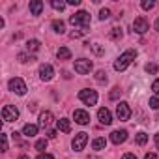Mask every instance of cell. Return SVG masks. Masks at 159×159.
Segmentation results:
<instances>
[{
    "instance_id": "6da1fadb",
    "label": "cell",
    "mask_w": 159,
    "mask_h": 159,
    "mask_svg": "<svg viewBox=\"0 0 159 159\" xmlns=\"http://www.w3.org/2000/svg\"><path fill=\"white\" fill-rule=\"evenodd\" d=\"M135 58H137V51H133V49L124 51V52L114 60V69H116V71H124V69H127L129 64H131Z\"/></svg>"
},
{
    "instance_id": "7a4b0ae2",
    "label": "cell",
    "mask_w": 159,
    "mask_h": 159,
    "mask_svg": "<svg viewBox=\"0 0 159 159\" xmlns=\"http://www.w3.org/2000/svg\"><path fill=\"white\" fill-rule=\"evenodd\" d=\"M69 23L79 28H88L90 26V13L88 11H77L69 17Z\"/></svg>"
},
{
    "instance_id": "3957f363",
    "label": "cell",
    "mask_w": 159,
    "mask_h": 159,
    "mask_svg": "<svg viewBox=\"0 0 159 159\" xmlns=\"http://www.w3.org/2000/svg\"><path fill=\"white\" fill-rule=\"evenodd\" d=\"M8 88L13 92V94H17V96H25L26 94V83L23 81V79H19V77H13V79H10V83H8Z\"/></svg>"
},
{
    "instance_id": "277c9868",
    "label": "cell",
    "mask_w": 159,
    "mask_h": 159,
    "mask_svg": "<svg viewBox=\"0 0 159 159\" xmlns=\"http://www.w3.org/2000/svg\"><path fill=\"white\" fill-rule=\"evenodd\" d=\"M79 99H81L84 105H96L98 103V92L96 90H90V88H84V90H81L79 92Z\"/></svg>"
},
{
    "instance_id": "5b68a950",
    "label": "cell",
    "mask_w": 159,
    "mask_h": 159,
    "mask_svg": "<svg viewBox=\"0 0 159 159\" xmlns=\"http://www.w3.org/2000/svg\"><path fill=\"white\" fill-rule=\"evenodd\" d=\"M92 67H94V64H92V60H88V58H79V60H75V71H77L79 75L90 73Z\"/></svg>"
},
{
    "instance_id": "8992f818",
    "label": "cell",
    "mask_w": 159,
    "mask_h": 159,
    "mask_svg": "<svg viewBox=\"0 0 159 159\" xmlns=\"http://www.w3.org/2000/svg\"><path fill=\"white\" fill-rule=\"evenodd\" d=\"M86 142H88V135L81 131V133H77V135L73 137V140H71V148H73L75 152H81V150H84Z\"/></svg>"
},
{
    "instance_id": "52a82bcc",
    "label": "cell",
    "mask_w": 159,
    "mask_h": 159,
    "mask_svg": "<svg viewBox=\"0 0 159 159\" xmlns=\"http://www.w3.org/2000/svg\"><path fill=\"white\" fill-rule=\"evenodd\" d=\"M116 116H118V120H122V122H127V120L131 118V109H129V105H127L125 101H120V103L116 105Z\"/></svg>"
},
{
    "instance_id": "ba28073f",
    "label": "cell",
    "mask_w": 159,
    "mask_h": 159,
    "mask_svg": "<svg viewBox=\"0 0 159 159\" xmlns=\"http://www.w3.org/2000/svg\"><path fill=\"white\" fill-rule=\"evenodd\" d=\"M2 118H4V122H15L19 118V109L13 105H6L2 109Z\"/></svg>"
},
{
    "instance_id": "9c48e42d",
    "label": "cell",
    "mask_w": 159,
    "mask_h": 159,
    "mask_svg": "<svg viewBox=\"0 0 159 159\" xmlns=\"http://www.w3.org/2000/svg\"><path fill=\"white\" fill-rule=\"evenodd\" d=\"M52 77H54V69H52V66H51V64H41V66H39V79H41V81L49 83Z\"/></svg>"
},
{
    "instance_id": "30bf717a",
    "label": "cell",
    "mask_w": 159,
    "mask_h": 159,
    "mask_svg": "<svg viewBox=\"0 0 159 159\" xmlns=\"http://www.w3.org/2000/svg\"><path fill=\"white\" fill-rule=\"evenodd\" d=\"M133 30H135L137 34H146V32L150 30V25H148V21H146L144 17H137V19L133 21Z\"/></svg>"
},
{
    "instance_id": "8fae6325",
    "label": "cell",
    "mask_w": 159,
    "mask_h": 159,
    "mask_svg": "<svg viewBox=\"0 0 159 159\" xmlns=\"http://www.w3.org/2000/svg\"><path fill=\"white\" fill-rule=\"evenodd\" d=\"M73 120H75L77 124H81V125H86V124L90 122V114H88L86 111H83V109H75V111H73Z\"/></svg>"
},
{
    "instance_id": "7c38bea8",
    "label": "cell",
    "mask_w": 159,
    "mask_h": 159,
    "mask_svg": "<svg viewBox=\"0 0 159 159\" xmlns=\"http://www.w3.org/2000/svg\"><path fill=\"white\" fill-rule=\"evenodd\" d=\"M98 118H99V122H101L103 125H111V124H112V114H111V111H109L107 107H101V109L98 111Z\"/></svg>"
},
{
    "instance_id": "4fadbf2b",
    "label": "cell",
    "mask_w": 159,
    "mask_h": 159,
    "mask_svg": "<svg viewBox=\"0 0 159 159\" xmlns=\"http://www.w3.org/2000/svg\"><path fill=\"white\" fill-rule=\"evenodd\" d=\"M125 140H127V131L125 129H116V131L111 133V142L112 144H122Z\"/></svg>"
},
{
    "instance_id": "5bb4252c",
    "label": "cell",
    "mask_w": 159,
    "mask_h": 159,
    "mask_svg": "<svg viewBox=\"0 0 159 159\" xmlns=\"http://www.w3.org/2000/svg\"><path fill=\"white\" fill-rule=\"evenodd\" d=\"M51 124H52V112H51V111H43V112L39 114V127L49 129Z\"/></svg>"
},
{
    "instance_id": "9a60e30c",
    "label": "cell",
    "mask_w": 159,
    "mask_h": 159,
    "mask_svg": "<svg viewBox=\"0 0 159 159\" xmlns=\"http://www.w3.org/2000/svg\"><path fill=\"white\" fill-rule=\"evenodd\" d=\"M56 129L62 131V133H69V131H71V122H69L67 118H60V120L56 122Z\"/></svg>"
},
{
    "instance_id": "2e32d148",
    "label": "cell",
    "mask_w": 159,
    "mask_h": 159,
    "mask_svg": "<svg viewBox=\"0 0 159 159\" xmlns=\"http://www.w3.org/2000/svg\"><path fill=\"white\" fill-rule=\"evenodd\" d=\"M28 8H30V13H32V15H41L43 2H41V0H32V2L28 4Z\"/></svg>"
},
{
    "instance_id": "e0dca14e",
    "label": "cell",
    "mask_w": 159,
    "mask_h": 159,
    "mask_svg": "<svg viewBox=\"0 0 159 159\" xmlns=\"http://www.w3.org/2000/svg\"><path fill=\"white\" fill-rule=\"evenodd\" d=\"M23 135L28 137V139H30V137H36V135H38V125H36V124H26V125L23 127Z\"/></svg>"
},
{
    "instance_id": "ac0fdd59",
    "label": "cell",
    "mask_w": 159,
    "mask_h": 159,
    "mask_svg": "<svg viewBox=\"0 0 159 159\" xmlns=\"http://www.w3.org/2000/svg\"><path fill=\"white\" fill-rule=\"evenodd\" d=\"M51 26H52V30H54L56 34H64V32H66V25H64L62 21H58V19H56V21H52V25H51Z\"/></svg>"
},
{
    "instance_id": "d6986e66",
    "label": "cell",
    "mask_w": 159,
    "mask_h": 159,
    "mask_svg": "<svg viewBox=\"0 0 159 159\" xmlns=\"http://www.w3.org/2000/svg\"><path fill=\"white\" fill-rule=\"evenodd\" d=\"M58 60H71V51L67 47L58 49Z\"/></svg>"
},
{
    "instance_id": "ffe728a7",
    "label": "cell",
    "mask_w": 159,
    "mask_h": 159,
    "mask_svg": "<svg viewBox=\"0 0 159 159\" xmlns=\"http://www.w3.org/2000/svg\"><path fill=\"white\" fill-rule=\"evenodd\" d=\"M105 146H107V140H105L103 137L94 139V142H92V148H94V150H105Z\"/></svg>"
},
{
    "instance_id": "44dd1931",
    "label": "cell",
    "mask_w": 159,
    "mask_h": 159,
    "mask_svg": "<svg viewBox=\"0 0 159 159\" xmlns=\"http://www.w3.org/2000/svg\"><path fill=\"white\" fill-rule=\"evenodd\" d=\"M39 45H41V43H39L38 39H28V41H26V51H28V52H30V51L36 52V51L39 49Z\"/></svg>"
},
{
    "instance_id": "7402d4cb",
    "label": "cell",
    "mask_w": 159,
    "mask_h": 159,
    "mask_svg": "<svg viewBox=\"0 0 159 159\" xmlns=\"http://www.w3.org/2000/svg\"><path fill=\"white\" fill-rule=\"evenodd\" d=\"M135 140H137V144H139V146H144V144L148 142V135H146L144 131H140V133H137Z\"/></svg>"
},
{
    "instance_id": "603a6c76",
    "label": "cell",
    "mask_w": 159,
    "mask_h": 159,
    "mask_svg": "<svg viewBox=\"0 0 159 159\" xmlns=\"http://www.w3.org/2000/svg\"><path fill=\"white\" fill-rule=\"evenodd\" d=\"M34 60H36L34 54H26V52H21V54H19V62H23V64H25V62H34Z\"/></svg>"
},
{
    "instance_id": "cb8c5ba5",
    "label": "cell",
    "mask_w": 159,
    "mask_h": 159,
    "mask_svg": "<svg viewBox=\"0 0 159 159\" xmlns=\"http://www.w3.org/2000/svg\"><path fill=\"white\" fill-rule=\"evenodd\" d=\"M36 150H39V152L43 153V150H47V139H39V140L36 142Z\"/></svg>"
},
{
    "instance_id": "d4e9b609",
    "label": "cell",
    "mask_w": 159,
    "mask_h": 159,
    "mask_svg": "<svg viewBox=\"0 0 159 159\" xmlns=\"http://www.w3.org/2000/svg\"><path fill=\"white\" fill-rule=\"evenodd\" d=\"M148 105H150V109H153V111H157V109H159V98H157V96H153V98H150V101H148Z\"/></svg>"
},
{
    "instance_id": "484cf974",
    "label": "cell",
    "mask_w": 159,
    "mask_h": 159,
    "mask_svg": "<svg viewBox=\"0 0 159 159\" xmlns=\"http://www.w3.org/2000/svg\"><path fill=\"white\" fill-rule=\"evenodd\" d=\"M86 32H88V28H79V30H73V32H71L69 36H71V38L75 39V38H81V36H84Z\"/></svg>"
},
{
    "instance_id": "4316f807",
    "label": "cell",
    "mask_w": 159,
    "mask_h": 159,
    "mask_svg": "<svg viewBox=\"0 0 159 159\" xmlns=\"http://www.w3.org/2000/svg\"><path fill=\"white\" fill-rule=\"evenodd\" d=\"M51 6H52L54 10H60V11H62V10L66 8V2H62V0H52V2H51Z\"/></svg>"
},
{
    "instance_id": "83f0119b",
    "label": "cell",
    "mask_w": 159,
    "mask_h": 159,
    "mask_svg": "<svg viewBox=\"0 0 159 159\" xmlns=\"http://www.w3.org/2000/svg\"><path fill=\"white\" fill-rule=\"evenodd\" d=\"M96 81L98 83H107V73L105 71H98L96 73Z\"/></svg>"
},
{
    "instance_id": "f1b7e54d",
    "label": "cell",
    "mask_w": 159,
    "mask_h": 159,
    "mask_svg": "<svg viewBox=\"0 0 159 159\" xmlns=\"http://www.w3.org/2000/svg\"><path fill=\"white\" fill-rule=\"evenodd\" d=\"M144 69H146V73H152V75H153V73H157L159 67H157V64H146Z\"/></svg>"
},
{
    "instance_id": "f546056e",
    "label": "cell",
    "mask_w": 159,
    "mask_h": 159,
    "mask_svg": "<svg viewBox=\"0 0 159 159\" xmlns=\"http://www.w3.org/2000/svg\"><path fill=\"white\" fill-rule=\"evenodd\" d=\"M109 17H111V10L103 8V10L99 11V19H101V21H105V19H109Z\"/></svg>"
},
{
    "instance_id": "4dcf8cb0",
    "label": "cell",
    "mask_w": 159,
    "mask_h": 159,
    "mask_svg": "<svg viewBox=\"0 0 159 159\" xmlns=\"http://www.w3.org/2000/svg\"><path fill=\"white\" fill-rule=\"evenodd\" d=\"M111 38H112V39H120V38H122V28H112Z\"/></svg>"
},
{
    "instance_id": "1f68e13d",
    "label": "cell",
    "mask_w": 159,
    "mask_h": 159,
    "mask_svg": "<svg viewBox=\"0 0 159 159\" xmlns=\"http://www.w3.org/2000/svg\"><path fill=\"white\" fill-rule=\"evenodd\" d=\"M90 47H92V51H94V52H96L98 56H101V54L105 52V51L101 49V45H99V43H94V45H90Z\"/></svg>"
},
{
    "instance_id": "d6a6232c",
    "label": "cell",
    "mask_w": 159,
    "mask_h": 159,
    "mask_svg": "<svg viewBox=\"0 0 159 159\" xmlns=\"http://www.w3.org/2000/svg\"><path fill=\"white\" fill-rule=\"evenodd\" d=\"M140 6H142V10H152V8L155 6V2H153V0H144Z\"/></svg>"
},
{
    "instance_id": "836d02e7",
    "label": "cell",
    "mask_w": 159,
    "mask_h": 159,
    "mask_svg": "<svg viewBox=\"0 0 159 159\" xmlns=\"http://www.w3.org/2000/svg\"><path fill=\"white\" fill-rule=\"evenodd\" d=\"M0 139H2V152H8V135L2 133V135H0Z\"/></svg>"
},
{
    "instance_id": "e575fe53",
    "label": "cell",
    "mask_w": 159,
    "mask_h": 159,
    "mask_svg": "<svg viewBox=\"0 0 159 159\" xmlns=\"http://www.w3.org/2000/svg\"><path fill=\"white\" fill-rule=\"evenodd\" d=\"M152 90H153V94L159 98V79H155V81H153V84H152Z\"/></svg>"
},
{
    "instance_id": "d590c367",
    "label": "cell",
    "mask_w": 159,
    "mask_h": 159,
    "mask_svg": "<svg viewBox=\"0 0 159 159\" xmlns=\"http://www.w3.org/2000/svg\"><path fill=\"white\" fill-rule=\"evenodd\" d=\"M118 96H120V88H112V92L109 94L111 99H118Z\"/></svg>"
},
{
    "instance_id": "8d00e7d4",
    "label": "cell",
    "mask_w": 159,
    "mask_h": 159,
    "mask_svg": "<svg viewBox=\"0 0 159 159\" xmlns=\"http://www.w3.org/2000/svg\"><path fill=\"white\" fill-rule=\"evenodd\" d=\"M47 139H56V129H47Z\"/></svg>"
},
{
    "instance_id": "74e56055",
    "label": "cell",
    "mask_w": 159,
    "mask_h": 159,
    "mask_svg": "<svg viewBox=\"0 0 159 159\" xmlns=\"http://www.w3.org/2000/svg\"><path fill=\"white\" fill-rule=\"evenodd\" d=\"M36 159H54V157H52L51 153H39V155H38Z\"/></svg>"
},
{
    "instance_id": "f35d334b",
    "label": "cell",
    "mask_w": 159,
    "mask_h": 159,
    "mask_svg": "<svg viewBox=\"0 0 159 159\" xmlns=\"http://www.w3.org/2000/svg\"><path fill=\"white\" fill-rule=\"evenodd\" d=\"M122 159H137V155H135V153H124Z\"/></svg>"
},
{
    "instance_id": "ab89813d",
    "label": "cell",
    "mask_w": 159,
    "mask_h": 159,
    "mask_svg": "<svg viewBox=\"0 0 159 159\" xmlns=\"http://www.w3.org/2000/svg\"><path fill=\"white\" fill-rule=\"evenodd\" d=\"M67 4L69 6H79V4H81V0H67Z\"/></svg>"
},
{
    "instance_id": "60d3db41",
    "label": "cell",
    "mask_w": 159,
    "mask_h": 159,
    "mask_svg": "<svg viewBox=\"0 0 159 159\" xmlns=\"http://www.w3.org/2000/svg\"><path fill=\"white\" fill-rule=\"evenodd\" d=\"M144 159H157V155H155V153H146Z\"/></svg>"
},
{
    "instance_id": "b9f144b4",
    "label": "cell",
    "mask_w": 159,
    "mask_h": 159,
    "mask_svg": "<svg viewBox=\"0 0 159 159\" xmlns=\"http://www.w3.org/2000/svg\"><path fill=\"white\" fill-rule=\"evenodd\" d=\"M153 28H155V30H157V32H159V17H157V19H155V23H153Z\"/></svg>"
},
{
    "instance_id": "7bdbcfd3",
    "label": "cell",
    "mask_w": 159,
    "mask_h": 159,
    "mask_svg": "<svg viewBox=\"0 0 159 159\" xmlns=\"http://www.w3.org/2000/svg\"><path fill=\"white\" fill-rule=\"evenodd\" d=\"M155 144H157V148H159V133L155 135Z\"/></svg>"
},
{
    "instance_id": "ee69618b",
    "label": "cell",
    "mask_w": 159,
    "mask_h": 159,
    "mask_svg": "<svg viewBox=\"0 0 159 159\" xmlns=\"http://www.w3.org/2000/svg\"><path fill=\"white\" fill-rule=\"evenodd\" d=\"M19 159H30V157H28V155H21Z\"/></svg>"
},
{
    "instance_id": "f6af8a7d",
    "label": "cell",
    "mask_w": 159,
    "mask_h": 159,
    "mask_svg": "<svg viewBox=\"0 0 159 159\" xmlns=\"http://www.w3.org/2000/svg\"><path fill=\"white\" fill-rule=\"evenodd\" d=\"M88 159H98V157H88Z\"/></svg>"
}]
</instances>
